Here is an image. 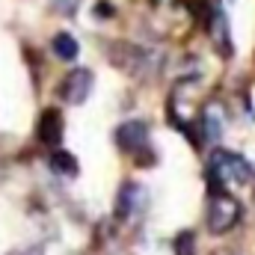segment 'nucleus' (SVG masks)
<instances>
[{"label":"nucleus","mask_w":255,"mask_h":255,"mask_svg":"<svg viewBox=\"0 0 255 255\" xmlns=\"http://www.w3.org/2000/svg\"><path fill=\"white\" fill-rule=\"evenodd\" d=\"M214 193L223 190V184H250L255 178L253 163L235 151H214L211 154V166H208Z\"/></svg>","instance_id":"f257e3e1"},{"label":"nucleus","mask_w":255,"mask_h":255,"mask_svg":"<svg viewBox=\"0 0 255 255\" xmlns=\"http://www.w3.org/2000/svg\"><path fill=\"white\" fill-rule=\"evenodd\" d=\"M107 57L119 71H125L130 77H148L157 68V54L154 51H145V48L130 45V42H113Z\"/></svg>","instance_id":"f03ea898"},{"label":"nucleus","mask_w":255,"mask_h":255,"mask_svg":"<svg viewBox=\"0 0 255 255\" xmlns=\"http://www.w3.org/2000/svg\"><path fill=\"white\" fill-rule=\"evenodd\" d=\"M241 220V202L229 193H214L211 202H208V229L214 235H226L238 226Z\"/></svg>","instance_id":"7ed1b4c3"},{"label":"nucleus","mask_w":255,"mask_h":255,"mask_svg":"<svg viewBox=\"0 0 255 255\" xmlns=\"http://www.w3.org/2000/svg\"><path fill=\"white\" fill-rule=\"evenodd\" d=\"M92 83H95V77L89 68H71L60 83V98L65 104H83L92 92Z\"/></svg>","instance_id":"20e7f679"},{"label":"nucleus","mask_w":255,"mask_h":255,"mask_svg":"<svg viewBox=\"0 0 255 255\" xmlns=\"http://www.w3.org/2000/svg\"><path fill=\"white\" fill-rule=\"evenodd\" d=\"M145 202H148L145 187L128 181V184H122L119 199H116V217H119V220H133V217H139L142 208H145Z\"/></svg>","instance_id":"39448f33"},{"label":"nucleus","mask_w":255,"mask_h":255,"mask_svg":"<svg viewBox=\"0 0 255 255\" xmlns=\"http://www.w3.org/2000/svg\"><path fill=\"white\" fill-rule=\"evenodd\" d=\"M116 142H119V148H125L130 154L142 151L145 142H148V125L145 122H125V125H119Z\"/></svg>","instance_id":"423d86ee"},{"label":"nucleus","mask_w":255,"mask_h":255,"mask_svg":"<svg viewBox=\"0 0 255 255\" xmlns=\"http://www.w3.org/2000/svg\"><path fill=\"white\" fill-rule=\"evenodd\" d=\"M63 116H60V110H45L42 113V119H39V125H36V136H39V142H45V145H57L60 139H63Z\"/></svg>","instance_id":"0eeeda50"},{"label":"nucleus","mask_w":255,"mask_h":255,"mask_svg":"<svg viewBox=\"0 0 255 255\" xmlns=\"http://www.w3.org/2000/svg\"><path fill=\"white\" fill-rule=\"evenodd\" d=\"M202 128H205V139H220L223 133V107L220 104H208L205 116H202Z\"/></svg>","instance_id":"6e6552de"},{"label":"nucleus","mask_w":255,"mask_h":255,"mask_svg":"<svg viewBox=\"0 0 255 255\" xmlns=\"http://www.w3.org/2000/svg\"><path fill=\"white\" fill-rule=\"evenodd\" d=\"M51 48H54V54L65 60V63H71L74 57H77V51H80V45H77V39L74 36H68V33H57L54 36V42H51Z\"/></svg>","instance_id":"1a4fd4ad"},{"label":"nucleus","mask_w":255,"mask_h":255,"mask_svg":"<svg viewBox=\"0 0 255 255\" xmlns=\"http://www.w3.org/2000/svg\"><path fill=\"white\" fill-rule=\"evenodd\" d=\"M51 166L57 169V172H63V175H77V160H74V154H68V151H54L51 154Z\"/></svg>","instance_id":"9d476101"},{"label":"nucleus","mask_w":255,"mask_h":255,"mask_svg":"<svg viewBox=\"0 0 255 255\" xmlns=\"http://www.w3.org/2000/svg\"><path fill=\"white\" fill-rule=\"evenodd\" d=\"M175 255H196V238H193V232H181L175 238Z\"/></svg>","instance_id":"9b49d317"},{"label":"nucleus","mask_w":255,"mask_h":255,"mask_svg":"<svg viewBox=\"0 0 255 255\" xmlns=\"http://www.w3.org/2000/svg\"><path fill=\"white\" fill-rule=\"evenodd\" d=\"M214 39H217V45L229 54V33H226V18H223V15L214 18Z\"/></svg>","instance_id":"f8f14e48"},{"label":"nucleus","mask_w":255,"mask_h":255,"mask_svg":"<svg viewBox=\"0 0 255 255\" xmlns=\"http://www.w3.org/2000/svg\"><path fill=\"white\" fill-rule=\"evenodd\" d=\"M110 12H113V9H110L107 3H98V6H95V15H110Z\"/></svg>","instance_id":"ddd939ff"},{"label":"nucleus","mask_w":255,"mask_h":255,"mask_svg":"<svg viewBox=\"0 0 255 255\" xmlns=\"http://www.w3.org/2000/svg\"><path fill=\"white\" fill-rule=\"evenodd\" d=\"M217 255H232V253H217Z\"/></svg>","instance_id":"4468645a"}]
</instances>
